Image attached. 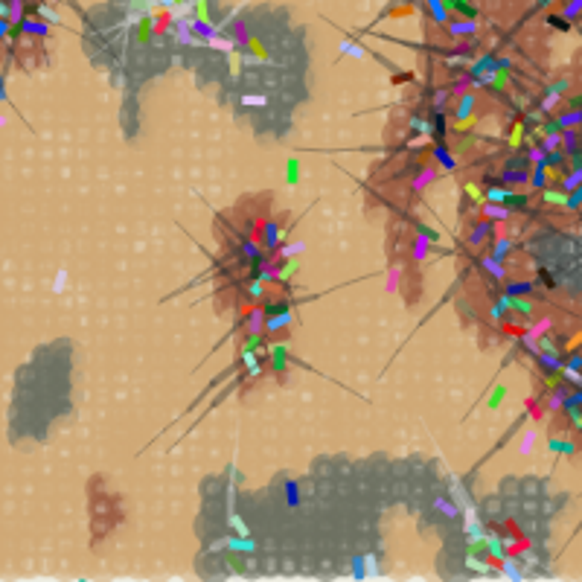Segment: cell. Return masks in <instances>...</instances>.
<instances>
[{"label": "cell", "instance_id": "1", "mask_svg": "<svg viewBox=\"0 0 582 582\" xmlns=\"http://www.w3.org/2000/svg\"><path fill=\"white\" fill-rule=\"evenodd\" d=\"M262 329L265 335H282L288 332L291 323H294V306H291L288 297H274V300H265L262 303Z\"/></svg>", "mask_w": 582, "mask_h": 582}, {"label": "cell", "instance_id": "2", "mask_svg": "<svg viewBox=\"0 0 582 582\" xmlns=\"http://www.w3.org/2000/svg\"><path fill=\"white\" fill-rule=\"evenodd\" d=\"M291 367V352L285 341H277V344H268L265 347V370L274 372L277 379H282Z\"/></svg>", "mask_w": 582, "mask_h": 582}, {"label": "cell", "instance_id": "3", "mask_svg": "<svg viewBox=\"0 0 582 582\" xmlns=\"http://www.w3.org/2000/svg\"><path fill=\"white\" fill-rule=\"evenodd\" d=\"M279 242H282V227H279V221L268 219L262 221V227H259V244L265 247L268 254H274L279 247Z\"/></svg>", "mask_w": 582, "mask_h": 582}, {"label": "cell", "instance_id": "4", "mask_svg": "<svg viewBox=\"0 0 582 582\" xmlns=\"http://www.w3.org/2000/svg\"><path fill=\"white\" fill-rule=\"evenodd\" d=\"M475 105H477V96L475 93H460L457 96V102H454V114H451V119L457 122V126H466L472 116H475Z\"/></svg>", "mask_w": 582, "mask_h": 582}, {"label": "cell", "instance_id": "5", "mask_svg": "<svg viewBox=\"0 0 582 582\" xmlns=\"http://www.w3.org/2000/svg\"><path fill=\"white\" fill-rule=\"evenodd\" d=\"M431 157H434V163H440L442 169H454V166H457L454 154L445 149V143H442V140H437V146L431 149Z\"/></svg>", "mask_w": 582, "mask_h": 582}, {"label": "cell", "instance_id": "6", "mask_svg": "<svg viewBox=\"0 0 582 582\" xmlns=\"http://www.w3.org/2000/svg\"><path fill=\"white\" fill-rule=\"evenodd\" d=\"M428 12L434 18V23H440V26H445L451 21V9L445 6V0H428Z\"/></svg>", "mask_w": 582, "mask_h": 582}, {"label": "cell", "instance_id": "7", "mask_svg": "<svg viewBox=\"0 0 582 582\" xmlns=\"http://www.w3.org/2000/svg\"><path fill=\"white\" fill-rule=\"evenodd\" d=\"M492 230H495V224L492 221H483V224H475L472 227V236H469V242L475 244H480V242H486V239H492Z\"/></svg>", "mask_w": 582, "mask_h": 582}, {"label": "cell", "instance_id": "8", "mask_svg": "<svg viewBox=\"0 0 582 582\" xmlns=\"http://www.w3.org/2000/svg\"><path fill=\"white\" fill-rule=\"evenodd\" d=\"M445 6H448L451 12H457V15L469 18V21H475V18H477V9L469 3V0H445Z\"/></svg>", "mask_w": 582, "mask_h": 582}, {"label": "cell", "instance_id": "9", "mask_svg": "<svg viewBox=\"0 0 582 582\" xmlns=\"http://www.w3.org/2000/svg\"><path fill=\"white\" fill-rule=\"evenodd\" d=\"M448 29H451L454 38H466V35H475L477 26L469 18H463V21H448Z\"/></svg>", "mask_w": 582, "mask_h": 582}, {"label": "cell", "instance_id": "10", "mask_svg": "<svg viewBox=\"0 0 582 582\" xmlns=\"http://www.w3.org/2000/svg\"><path fill=\"white\" fill-rule=\"evenodd\" d=\"M134 41L137 44H149L151 41V23L149 21H140L137 29H134Z\"/></svg>", "mask_w": 582, "mask_h": 582}, {"label": "cell", "instance_id": "11", "mask_svg": "<svg viewBox=\"0 0 582 582\" xmlns=\"http://www.w3.org/2000/svg\"><path fill=\"white\" fill-rule=\"evenodd\" d=\"M285 181H288V184H297V181H300V160L291 157V160L285 163Z\"/></svg>", "mask_w": 582, "mask_h": 582}, {"label": "cell", "instance_id": "12", "mask_svg": "<svg viewBox=\"0 0 582 582\" xmlns=\"http://www.w3.org/2000/svg\"><path fill=\"white\" fill-rule=\"evenodd\" d=\"M285 501H288V507L300 504V492H297V486H294V483H288V486H285Z\"/></svg>", "mask_w": 582, "mask_h": 582}, {"label": "cell", "instance_id": "13", "mask_svg": "<svg viewBox=\"0 0 582 582\" xmlns=\"http://www.w3.org/2000/svg\"><path fill=\"white\" fill-rule=\"evenodd\" d=\"M419 236H422V239H428V242H437V239H440V233H437V230L422 227V224H419Z\"/></svg>", "mask_w": 582, "mask_h": 582}, {"label": "cell", "instance_id": "14", "mask_svg": "<svg viewBox=\"0 0 582 582\" xmlns=\"http://www.w3.org/2000/svg\"><path fill=\"white\" fill-rule=\"evenodd\" d=\"M501 396H504V387H498V390L492 393V399H489V407H492V410H495V407L501 405Z\"/></svg>", "mask_w": 582, "mask_h": 582}]
</instances>
